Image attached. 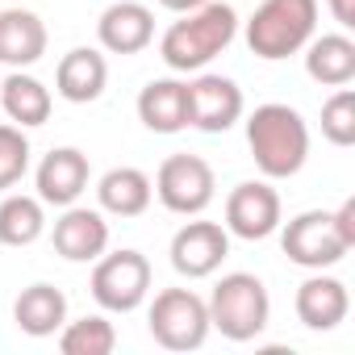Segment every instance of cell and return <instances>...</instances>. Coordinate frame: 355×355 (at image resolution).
<instances>
[{
    "instance_id": "obj_1",
    "label": "cell",
    "mask_w": 355,
    "mask_h": 355,
    "mask_svg": "<svg viewBox=\"0 0 355 355\" xmlns=\"http://www.w3.org/2000/svg\"><path fill=\"white\" fill-rule=\"evenodd\" d=\"M234 38H239V13L226 0H205L201 9L180 13V21L167 26V34L159 38V59L184 76L205 71Z\"/></svg>"
},
{
    "instance_id": "obj_2",
    "label": "cell",
    "mask_w": 355,
    "mask_h": 355,
    "mask_svg": "<svg viewBox=\"0 0 355 355\" xmlns=\"http://www.w3.org/2000/svg\"><path fill=\"white\" fill-rule=\"evenodd\" d=\"M247 146L263 180H293L309 159V125L293 105L268 101L247 117Z\"/></svg>"
},
{
    "instance_id": "obj_3",
    "label": "cell",
    "mask_w": 355,
    "mask_h": 355,
    "mask_svg": "<svg viewBox=\"0 0 355 355\" xmlns=\"http://www.w3.org/2000/svg\"><path fill=\"white\" fill-rule=\"evenodd\" d=\"M318 34V0H263L247 21V46L255 59L280 63L301 55Z\"/></svg>"
},
{
    "instance_id": "obj_4",
    "label": "cell",
    "mask_w": 355,
    "mask_h": 355,
    "mask_svg": "<svg viewBox=\"0 0 355 355\" xmlns=\"http://www.w3.org/2000/svg\"><path fill=\"white\" fill-rule=\"evenodd\" d=\"M209 326L230 343H251L272 322L268 284L251 272H226L209 293Z\"/></svg>"
},
{
    "instance_id": "obj_5",
    "label": "cell",
    "mask_w": 355,
    "mask_h": 355,
    "mask_svg": "<svg viewBox=\"0 0 355 355\" xmlns=\"http://www.w3.org/2000/svg\"><path fill=\"white\" fill-rule=\"evenodd\" d=\"M150 338L167 351H197L209 338V305L193 288H163L146 309Z\"/></svg>"
},
{
    "instance_id": "obj_6",
    "label": "cell",
    "mask_w": 355,
    "mask_h": 355,
    "mask_svg": "<svg viewBox=\"0 0 355 355\" xmlns=\"http://www.w3.org/2000/svg\"><path fill=\"white\" fill-rule=\"evenodd\" d=\"M150 184L159 205L180 218H201L218 197V175L201 155H167Z\"/></svg>"
},
{
    "instance_id": "obj_7",
    "label": "cell",
    "mask_w": 355,
    "mask_h": 355,
    "mask_svg": "<svg viewBox=\"0 0 355 355\" xmlns=\"http://www.w3.org/2000/svg\"><path fill=\"white\" fill-rule=\"evenodd\" d=\"M92 297L105 313H134L150 297V259L134 247L101 255L92 268Z\"/></svg>"
},
{
    "instance_id": "obj_8",
    "label": "cell",
    "mask_w": 355,
    "mask_h": 355,
    "mask_svg": "<svg viewBox=\"0 0 355 355\" xmlns=\"http://www.w3.org/2000/svg\"><path fill=\"white\" fill-rule=\"evenodd\" d=\"M280 247L297 268H309V272H326L351 251L334 226V209H305L293 222H280Z\"/></svg>"
},
{
    "instance_id": "obj_9",
    "label": "cell",
    "mask_w": 355,
    "mask_h": 355,
    "mask_svg": "<svg viewBox=\"0 0 355 355\" xmlns=\"http://www.w3.org/2000/svg\"><path fill=\"white\" fill-rule=\"evenodd\" d=\"M280 222H284V205H280V193L268 180H243L239 189H230V197H226L230 239L263 243L280 230Z\"/></svg>"
},
{
    "instance_id": "obj_10",
    "label": "cell",
    "mask_w": 355,
    "mask_h": 355,
    "mask_svg": "<svg viewBox=\"0 0 355 355\" xmlns=\"http://www.w3.org/2000/svg\"><path fill=\"white\" fill-rule=\"evenodd\" d=\"M247 109L243 88L230 76L218 71H201L197 80H189V125L201 134H226Z\"/></svg>"
},
{
    "instance_id": "obj_11",
    "label": "cell",
    "mask_w": 355,
    "mask_h": 355,
    "mask_svg": "<svg viewBox=\"0 0 355 355\" xmlns=\"http://www.w3.org/2000/svg\"><path fill=\"white\" fill-rule=\"evenodd\" d=\"M171 268L180 272L184 280H205L214 276L226 255H230V230L218 226V222H184L180 230L171 234Z\"/></svg>"
},
{
    "instance_id": "obj_12",
    "label": "cell",
    "mask_w": 355,
    "mask_h": 355,
    "mask_svg": "<svg viewBox=\"0 0 355 355\" xmlns=\"http://www.w3.org/2000/svg\"><path fill=\"white\" fill-rule=\"evenodd\" d=\"M88 180H92V163H88V155L80 146H55L51 155H42V163L34 171L38 201L55 205V209L76 205L88 193Z\"/></svg>"
},
{
    "instance_id": "obj_13",
    "label": "cell",
    "mask_w": 355,
    "mask_h": 355,
    "mask_svg": "<svg viewBox=\"0 0 355 355\" xmlns=\"http://www.w3.org/2000/svg\"><path fill=\"white\" fill-rule=\"evenodd\" d=\"M51 243H55V251H59L67 263H96V259L109 251V222H105L101 209L67 205L63 218H59L55 230H51Z\"/></svg>"
},
{
    "instance_id": "obj_14",
    "label": "cell",
    "mask_w": 355,
    "mask_h": 355,
    "mask_svg": "<svg viewBox=\"0 0 355 355\" xmlns=\"http://www.w3.org/2000/svg\"><path fill=\"white\" fill-rule=\"evenodd\" d=\"M96 42L109 55H138L155 42V13L138 0H113L96 21Z\"/></svg>"
},
{
    "instance_id": "obj_15",
    "label": "cell",
    "mask_w": 355,
    "mask_h": 355,
    "mask_svg": "<svg viewBox=\"0 0 355 355\" xmlns=\"http://www.w3.org/2000/svg\"><path fill=\"white\" fill-rule=\"evenodd\" d=\"M293 309H297L305 330H334L351 313V293H347V284L338 276L313 272V276L301 280V288L293 297Z\"/></svg>"
},
{
    "instance_id": "obj_16",
    "label": "cell",
    "mask_w": 355,
    "mask_h": 355,
    "mask_svg": "<svg viewBox=\"0 0 355 355\" xmlns=\"http://www.w3.org/2000/svg\"><path fill=\"white\" fill-rule=\"evenodd\" d=\"M105 84H109V59L96 46H76L55 67V92L67 105H92V101H101Z\"/></svg>"
},
{
    "instance_id": "obj_17",
    "label": "cell",
    "mask_w": 355,
    "mask_h": 355,
    "mask_svg": "<svg viewBox=\"0 0 355 355\" xmlns=\"http://www.w3.org/2000/svg\"><path fill=\"white\" fill-rule=\"evenodd\" d=\"M138 121L150 134H180L189 130V84L184 80H150L138 92Z\"/></svg>"
},
{
    "instance_id": "obj_18",
    "label": "cell",
    "mask_w": 355,
    "mask_h": 355,
    "mask_svg": "<svg viewBox=\"0 0 355 355\" xmlns=\"http://www.w3.org/2000/svg\"><path fill=\"white\" fill-rule=\"evenodd\" d=\"M46 55V26L30 9H0V63L26 71Z\"/></svg>"
},
{
    "instance_id": "obj_19",
    "label": "cell",
    "mask_w": 355,
    "mask_h": 355,
    "mask_svg": "<svg viewBox=\"0 0 355 355\" xmlns=\"http://www.w3.org/2000/svg\"><path fill=\"white\" fill-rule=\"evenodd\" d=\"M96 201H101V214L142 218L155 201V184L142 167H109L96 180Z\"/></svg>"
},
{
    "instance_id": "obj_20",
    "label": "cell",
    "mask_w": 355,
    "mask_h": 355,
    "mask_svg": "<svg viewBox=\"0 0 355 355\" xmlns=\"http://www.w3.org/2000/svg\"><path fill=\"white\" fill-rule=\"evenodd\" d=\"M13 322H17V330L30 334V338H51V334H59L63 322H67V297H63V288L42 284V280L30 284V288H21V297L13 301Z\"/></svg>"
},
{
    "instance_id": "obj_21",
    "label": "cell",
    "mask_w": 355,
    "mask_h": 355,
    "mask_svg": "<svg viewBox=\"0 0 355 355\" xmlns=\"http://www.w3.org/2000/svg\"><path fill=\"white\" fill-rule=\"evenodd\" d=\"M305 71L322 88H343L355 80V42L347 34H313L305 42Z\"/></svg>"
},
{
    "instance_id": "obj_22",
    "label": "cell",
    "mask_w": 355,
    "mask_h": 355,
    "mask_svg": "<svg viewBox=\"0 0 355 355\" xmlns=\"http://www.w3.org/2000/svg\"><path fill=\"white\" fill-rule=\"evenodd\" d=\"M0 109L9 113L13 125L34 130V125H42V121L51 117L55 96H51V88H46L38 76H30V71H9L5 84H0Z\"/></svg>"
},
{
    "instance_id": "obj_23",
    "label": "cell",
    "mask_w": 355,
    "mask_h": 355,
    "mask_svg": "<svg viewBox=\"0 0 355 355\" xmlns=\"http://www.w3.org/2000/svg\"><path fill=\"white\" fill-rule=\"evenodd\" d=\"M46 234V205L26 193H9L0 201V243L5 247H34Z\"/></svg>"
},
{
    "instance_id": "obj_24",
    "label": "cell",
    "mask_w": 355,
    "mask_h": 355,
    "mask_svg": "<svg viewBox=\"0 0 355 355\" xmlns=\"http://www.w3.org/2000/svg\"><path fill=\"white\" fill-rule=\"evenodd\" d=\"M117 347V330L105 313H84L76 322H63L59 351L63 355H109Z\"/></svg>"
},
{
    "instance_id": "obj_25",
    "label": "cell",
    "mask_w": 355,
    "mask_h": 355,
    "mask_svg": "<svg viewBox=\"0 0 355 355\" xmlns=\"http://www.w3.org/2000/svg\"><path fill=\"white\" fill-rule=\"evenodd\" d=\"M30 138L21 125L13 121H0V193H9L26 180V171H30Z\"/></svg>"
},
{
    "instance_id": "obj_26",
    "label": "cell",
    "mask_w": 355,
    "mask_h": 355,
    "mask_svg": "<svg viewBox=\"0 0 355 355\" xmlns=\"http://www.w3.org/2000/svg\"><path fill=\"white\" fill-rule=\"evenodd\" d=\"M322 134L334 146H355V88H334L322 101Z\"/></svg>"
},
{
    "instance_id": "obj_27",
    "label": "cell",
    "mask_w": 355,
    "mask_h": 355,
    "mask_svg": "<svg viewBox=\"0 0 355 355\" xmlns=\"http://www.w3.org/2000/svg\"><path fill=\"white\" fill-rule=\"evenodd\" d=\"M334 226H338V234L347 239V247H355V197H347V201L334 209Z\"/></svg>"
},
{
    "instance_id": "obj_28",
    "label": "cell",
    "mask_w": 355,
    "mask_h": 355,
    "mask_svg": "<svg viewBox=\"0 0 355 355\" xmlns=\"http://www.w3.org/2000/svg\"><path fill=\"white\" fill-rule=\"evenodd\" d=\"M326 9L343 30H355V0H326Z\"/></svg>"
},
{
    "instance_id": "obj_29",
    "label": "cell",
    "mask_w": 355,
    "mask_h": 355,
    "mask_svg": "<svg viewBox=\"0 0 355 355\" xmlns=\"http://www.w3.org/2000/svg\"><path fill=\"white\" fill-rule=\"evenodd\" d=\"M159 5H163L167 13H193V9L205 5V0H159Z\"/></svg>"
}]
</instances>
